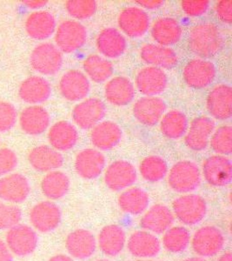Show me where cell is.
Segmentation results:
<instances>
[{"instance_id": "1", "label": "cell", "mask_w": 232, "mask_h": 261, "mask_svg": "<svg viewBox=\"0 0 232 261\" xmlns=\"http://www.w3.org/2000/svg\"><path fill=\"white\" fill-rule=\"evenodd\" d=\"M223 39L219 28L213 23L196 24L190 32L188 45L201 58H212L223 47Z\"/></svg>"}, {"instance_id": "2", "label": "cell", "mask_w": 232, "mask_h": 261, "mask_svg": "<svg viewBox=\"0 0 232 261\" xmlns=\"http://www.w3.org/2000/svg\"><path fill=\"white\" fill-rule=\"evenodd\" d=\"M174 216L185 226H194L201 222L207 213L205 199L197 194H185L172 203Z\"/></svg>"}, {"instance_id": "3", "label": "cell", "mask_w": 232, "mask_h": 261, "mask_svg": "<svg viewBox=\"0 0 232 261\" xmlns=\"http://www.w3.org/2000/svg\"><path fill=\"white\" fill-rule=\"evenodd\" d=\"M168 183L170 188L179 193H188L196 190L201 183L199 167L191 161L178 162L171 167Z\"/></svg>"}, {"instance_id": "4", "label": "cell", "mask_w": 232, "mask_h": 261, "mask_svg": "<svg viewBox=\"0 0 232 261\" xmlns=\"http://www.w3.org/2000/svg\"><path fill=\"white\" fill-rule=\"evenodd\" d=\"M86 40V28L77 21H63L55 34L57 49L65 54H72L83 47Z\"/></svg>"}, {"instance_id": "5", "label": "cell", "mask_w": 232, "mask_h": 261, "mask_svg": "<svg viewBox=\"0 0 232 261\" xmlns=\"http://www.w3.org/2000/svg\"><path fill=\"white\" fill-rule=\"evenodd\" d=\"M225 238L220 229L216 226H206L198 229L191 240V246L196 254L202 257L217 255L223 249Z\"/></svg>"}, {"instance_id": "6", "label": "cell", "mask_w": 232, "mask_h": 261, "mask_svg": "<svg viewBox=\"0 0 232 261\" xmlns=\"http://www.w3.org/2000/svg\"><path fill=\"white\" fill-rule=\"evenodd\" d=\"M30 62L32 67L41 74H56L62 66V54L53 44L42 43L33 49Z\"/></svg>"}, {"instance_id": "7", "label": "cell", "mask_w": 232, "mask_h": 261, "mask_svg": "<svg viewBox=\"0 0 232 261\" xmlns=\"http://www.w3.org/2000/svg\"><path fill=\"white\" fill-rule=\"evenodd\" d=\"M6 243L12 254L25 257L36 250L38 235L33 227L24 224H18L7 231Z\"/></svg>"}, {"instance_id": "8", "label": "cell", "mask_w": 232, "mask_h": 261, "mask_svg": "<svg viewBox=\"0 0 232 261\" xmlns=\"http://www.w3.org/2000/svg\"><path fill=\"white\" fill-rule=\"evenodd\" d=\"M62 214L60 207L51 201H42L34 205L30 212V221L37 231L47 233L57 228Z\"/></svg>"}, {"instance_id": "9", "label": "cell", "mask_w": 232, "mask_h": 261, "mask_svg": "<svg viewBox=\"0 0 232 261\" xmlns=\"http://www.w3.org/2000/svg\"><path fill=\"white\" fill-rule=\"evenodd\" d=\"M105 115V106L98 98H88L77 104L72 111L75 124L83 130L93 129Z\"/></svg>"}, {"instance_id": "10", "label": "cell", "mask_w": 232, "mask_h": 261, "mask_svg": "<svg viewBox=\"0 0 232 261\" xmlns=\"http://www.w3.org/2000/svg\"><path fill=\"white\" fill-rule=\"evenodd\" d=\"M185 83L195 89L210 86L216 77L214 65L208 60L196 59L188 62L183 71Z\"/></svg>"}, {"instance_id": "11", "label": "cell", "mask_w": 232, "mask_h": 261, "mask_svg": "<svg viewBox=\"0 0 232 261\" xmlns=\"http://www.w3.org/2000/svg\"><path fill=\"white\" fill-rule=\"evenodd\" d=\"M202 175L211 186H227L232 178L231 162L223 155H212L202 163Z\"/></svg>"}, {"instance_id": "12", "label": "cell", "mask_w": 232, "mask_h": 261, "mask_svg": "<svg viewBox=\"0 0 232 261\" xmlns=\"http://www.w3.org/2000/svg\"><path fill=\"white\" fill-rule=\"evenodd\" d=\"M136 168L128 161H118L108 166L104 182L110 190L119 192L131 187L137 181Z\"/></svg>"}, {"instance_id": "13", "label": "cell", "mask_w": 232, "mask_h": 261, "mask_svg": "<svg viewBox=\"0 0 232 261\" xmlns=\"http://www.w3.org/2000/svg\"><path fill=\"white\" fill-rule=\"evenodd\" d=\"M29 181L20 173H10L0 178V199L11 204H20L30 194Z\"/></svg>"}, {"instance_id": "14", "label": "cell", "mask_w": 232, "mask_h": 261, "mask_svg": "<svg viewBox=\"0 0 232 261\" xmlns=\"http://www.w3.org/2000/svg\"><path fill=\"white\" fill-rule=\"evenodd\" d=\"M123 33L130 38H140L146 34L150 27L147 12L138 7H128L123 10L118 19Z\"/></svg>"}, {"instance_id": "15", "label": "cell", "mask_w": 232, "mask_h": 261, "mask_svg": "<svg viewBox=\"0 0 232 261\" xmlns=\"http://www.w3.org/2000/svg\"><path fill=\"white\" fill-rule=\"evenodd\" d=\"M175 216L167 205L156 204L152 205L140 220V226L144 231L156 234H162L170 229Z\"/></svg>"}, {"instance_id": "16", "label": "cell", "mask_w": 232, "mask_h": 261, "mask_svg": "<svg viewBox=\"0 0 232 261\" xmlns=\"http://www.w3.org/2000/svg\"><path fill=\"white\" fill-rule=\"evenodd\" d=\"M206 107L210 114L218 120H226L232 114V90L228 85H218L209 93Z\"/></svg>"}, {"instance_id": "17", "label": "cell", "mask_w": 232, "mask_h": 261, "mask_svg": "<svg viewBox=\"0 0 232 261\" xmlns=\"http://www.w3.org/2000/svg\"><path fill=\"white\" fill-rule=\"evenodd\" d=\"M215 129V123L207 116H201L193 119L188 128L185 136L186 146L193 151L205 150Z\"/></svg>"}, {"instance_id": "18", "label": "cell", "mask_w": 232, "mask_h": 261, "mask_svg": "<svg viewBox=\"0 0 232 261\" xmlns=\"http://www.w3.org/2000/svg\"><path fill=\"white\" fill-rule=\"evenodd\" d=\"M90 82L83 72L71 70L63 75L60 81L61 95L69 101H79L90 92Z\"/></svg>"}, {"instance_id": "19", "label": "cell", "mask_w": 232, "mask_h": 261, "mask_svg": "<svg viewBox=\"0 0 232 261\" xmlns=\"http://www.w3.org/2000/svg\"><path fill=\"white\" fill-rule=\"evenodd\" d=\"M105 166V158L95 149H84L75 159V170L81 178L94 179L101 174Z\"/></svg>"}, {"instance_id": "20", "label": "cell", "mask_w": 232, "mask_h": 261, "mask_svg": "<svg viewBox=\"0 0 232 261\" xmlns=\"http://www.w3.org/2000/svg\"><path fill=\"white\" fill-rule=\"evenodd\" d=\"M66 247L69 254L73 258L86 259L95 252L97 241L92 231L77 229L66 238Z\"/></svg>"}, {"instance_id": "21", "label": "cell", "mask_w": 232, "mask_h": 261, "mask_svg": "<svg viewBox=\"0 0 232 261\" xmlns=\"http://www.w3.org/2000/svg\"><path fill=\"white\" fill-rule=\"evenodd\" d=\"M136 86L142 94L148 97H156L166 88V74L162 69L147 66L137 73Z\"/></svg>"}, {"instance_id": "22", "label": "cell", "mask_w": 232, "mask_h": 261, "mask_svg": "<svg viewBox=\"0 0 232 261\" xmlns=\"http://www.w3.org/2000/svg\"><path fill=\"white\" fill-rule=\"evenodd\" d=\"M166 106L163 99L158 97H143L133 106V114L143 125L153 126L157 125L163 117Z\"/></svg>"}, {"instance_id": "23", "label": "cell", "mask_w": 232, "mask_h": 261, "mask_svg": "<svg viewBox=\"0 0 232 261\" xmlns=\"http://www.w3.org/2000/svg\"><path fill=\"white\" fill-rule=\"evenodd\" d=\"M127 248L131 255L137 258H152L160 252L161 244L152 232L136 231L129 238Z\"/></svg>"}, {"instance_id": "24", "label": "cell", "mask_w": 232, "mask_h": 261, "mask_svg": "<svg viewBox=\"0 0 232 261\" xmlns=\"http://www.w3.org/2000/svg\"><path fill=\"white\" fill-rule=\"evenodd\" d=\"M50 115L45 108L32 106L24 108L19 116V125L24 133L38 136L45 133L50 125Z\"/></svg>"}, {"instance_id": "25", "label": "cell", "mask_w": 232, "mask_h": 261, "mask_svg": "<svg viewBox=\"0 0 232 261\" xmlns=\"http://www.w3.org/2000/svg\"><path fill=\"white\" fill-rule=\"evenodd\" d=\"M140 57L148 65L158 68L171 69L179 62V57L171 48L146 44L140 50Z\"/></svg>"}, {"instance_id": "26", "label": "cell", "mask_w": 232, "mask_h": 261, "mask_svg": "<svg viewBox=\"0 0 232 261\" xmlns=\"http://www.w3.org/2000/svg\"><path fill=\"white\" fill-rule=\"evenodd\" d=\"M25 30L31 38L44 40L56 30V19L51 12L38 11L31 13L25 21Z\"/></svg>"}, {"instance_id": "27", "label": "cell", "mask_w": 232, "mask_h": 261, "mask_svg": "<svg viewBox=\"0 0 232 261\" xmlns=\"http://www.w3.org/2000/svg\"><path fill=\"white\" fill-rule=\"evenodd\" d=\"M104 96L110 104L116 107L126 106L134 98V86L127 77H113L105 85Z\"/></svg>"}, {"instance_id": "28", "label": "cell", "mask_w": 232, "mask_h": 261, "mask_svg": "<svg viewBox=\"0 0 232 261\" xmlns=\"http://www.w3.org/2000/svg\"><path fill=\"white\" fill-rule=\"evenodd\" d=\"M28 161L34 169L41 172L59 169L64 163V159L60 151L48 146H39L33 148L28 155Z\"/></svg>"}, {"instance_id": "29", "label": "cell", "mask_w": 232, "mask_h": 261, "mask_svg": "<svg viewBox=\"0 0 232 261\" xmlns=\"http://www.w3.org/2000/svg\"><path fill=\"white\" fill-rule=\"evenodd\" d=\"M51 93L50 83L44 77L33 76L24 80L18 91L22 100L28 104L36 105L47 100Z\"/></svg>"}, {"instance_id": "30", "label": "cell", "mask_w": 232, "mask_h": 261, "mask_svg": "<svg viewBox=\"0 0 232 261\" xmlns=\"http://www.w3.org/2000/svg\"><path fill=\"white\" fill-rule=\"evenodd\" d=\"M122 139V130L114 122L98 123L91 132V140L93 146L103 151L113 148Z\"/></svg>"}, {"instance_id": "31", "label": "cell", "mask_w": 232, "mask_h": 261, "mask_svg": "<svg viewBox=\"0 0 232 261\" xmlns=\"http://www.w3.org/2000/svg\"><path fill=\"white\" fill-rule=\"evenodd\" d=\"M126 236L124 229L118 225H108L102 228L98 237L99 249L105 255L114 257L121 253L125 246Z\"/></svg>"}, {"instance_id": "32", "label": "cell", "mask_w": 232, "mask_h": 261, "mask_svg": "<svg viewBox=\"0 0 232 261\" xmlns=\"http://www.w3.org/2000/svg\"><path fill=\"white\" fill-rule=\"evenodd\" d=\"M126 39L115 28H106L99 33L96 40L98 51L109 59L121 56L126 49Z\"/></svg>"}, {"instance_id": "33", "label": "cell", "mask_w": 232, "mask_h": 261, "mask_svg": "<svg viewBox=\"0 0 232 261\" xmlns=\"http://www.w3.org/2000/svg\"><path fill=\"white\" fill-rule=\"evenodd\" d=\"M152 36L159 45H175L182 37V27L179 21L173 18H160L155 21L152 27Z\"/></svg>"}, {"instance_id": "34", "label": "cell", "mask_w": 232, "mask_h": 261, "mask_svg": "<svg viewBox=\"0 0 232 261\" xmlns=\"http://www.w3.org/2000/svg\"><path fill=\"white\" fill-rule=\"evenodd\" d=\"M77 139V129L71 123L64 120L55 123L48 133L49 142L57 151L71 150L76 145Z\"/></svg>"}, {"instance_id": "35", "label": "cell", "mask_w": 232, "mask_h": 261, "mask_svg": "<svg viewBox=\"0 0 232 261\" xmlns=\"http://www.w3.org/2000/svg\"><path fill=\"white\" fill-rule=\"evenodd\" d=\"M150 198L146 191L138 187H131L123 192L119 198V205L125 214L138 215L146 211Z\"/></svg>"}, {"instance_id": "36", "label": "cell", "mask_w": 232, "mask_h": 261, "mask_svg": "<svg viewBox=\"0 0 232 261\" xmlns=\"http://www.w3.org/2000/svg\"><path fill=\"white\" fill-rule=\"evenodd\" d=\"M70 184V178L65 172L51 171L42 179V193L51 200L62 199L68 193Z\"/></svg>"}, {"instance_id": "37", "label": "cell", "mask_w": 232, "mask_h": 261, "mask_svg": "<svg viewBox=\"0 0 232 261\" xmlns=\"http://www.w3.org/2000/svg\"><path fill=\"white\" fill-rule=\"evenodd\" d=\"M87 76L95 83L107 81L113 73V65L103 57L93 54L87 57L83 64Z\"/></svg>"}, {"instance_id": "38", "label": "cell", "mask_w": 232, "mask_h": 261, "mask_svg": "<svg viewBox=\"0 0 232 261\" xmlns=\"http://www.w3.org/2000/svg\"><path fill=\"white\" fill-rule=\"evenodd\" d=\"M187 127V118L180 111H170L161 119V132L169 139L176 140L184 136Z\"/></svg>"}, {"instance_id": "39", "label": "cell", "mask_w": 232, "mask_h": 261, "mask_svg": "<svg viewBox=\"0 0 232 261\" xmlns=\"http://www.w3.org/2000/svg\"><path fill=\"white\" fill-rule=\"evenodd\" d=\"M191 241V235L184 226H173L164 232L163 245L168 252L178 253L185 251Z\"/></svg>"}, {"instance_id": "40", "label": "cell", "mask_w": 232, "mask_h": 261, "mask_svg": "<svg viewBox=\"0 0 232 261\" xmlns=\"http://www.w3.org/2000/svg\"><path fill=\"white\" fill-rule=\"evenodd\" d=\"M168 171L167 163L158 156H149L140 163L139 172L146 181L158 182L164 178Z\"/></svg>"}, {"instance_id": "41", "label": "cell", "mask_w": 232, "mask_h": 261, "mask_svg": "<svg viewBox=\"0 0 232 261\" xmlns=\"http://www.w3.org/2000/svg\"><path fill=\"white\" fill-rule=\"evenodd\" d=\"M211 146L218 155H229L232 151V128L230 125H222L212 135Z\"/></svg>"}, {"instance_id": "42", "label": "cell", "mask_w": 232, "mask_h": 261, "mask_svg": "<svg viewBox=\"0 0 232 261\" xmlns=\"http://www.w3.org/2000/svg\"><path fill=\"white\" fill-rule=\"evenodd\" d=\"M66 11L77 19H87L93 17L97 11L94 0H69L66 3Z\"/></svg>"}, {"instance_id": "43", "label": "cell", "mask_w": 232, "mask_h": 261, "mask_svg": "<svg viewBox=\"0 0 232 261\" xmlns=\"http://www.w3.org/2000/svg\"><path fill=\"white\" fill-rule=\"evenodd\" d=\"M22 219V211L18 205L0 201V230H9L18 225Z\"/></svg>"}, {"instance_id": "44", "label": "cell", "mask_w": 232, "mask_h": 261, "mask_svg": "<svg viewBox=\"0 0 232 261\" xmlns=\"http://www.w3.org/2000/svg\"><path fill=\"white\" fill-rule=\"evenodd\" d=\"M18 113L15 107L9 102L0 101V132L11 130L17 122Z\"/></svg>"}, {"instance_id": "45", "label": "cell", "mask_w": 232, "mask_h": 261, "mask_svg": "<svg viewBox=\"0 0 232 261\" xmlns=\"http://www.w3.org/2000/svg\"><path fill=\"white\" fill-rule=\"evenodd\" d=\"M17 165L18 158L12 149H0V178L10 174Z\"/></svg>"}, {"instance_id": "46", "label": "cell", "mask_w": 232, "mask_h": 261, "mask_svg": "<svg viewBox=\"0 0 232 261\" xmlns=\"http://www.w3.org/2000/svg\"><path fill=\"white\" fill-rule=\"evenodd\" d=\"M182 9L190 17H198L206 13L210 6L208 0H184Z\"/></svg>"}, {"instance_id": "47", "label": "cell", "mask_w": 232, "mask_h": 261, "mask_svg": "<svg viewBox=\"0 0 232 261\" xmlns=\"http://www.w3.org/2000/svg\"><path fill=\"white\" fill-rule=\"evenodd\" d=\"M215 11L217 18L223 23L230 24L232 22L231 0H221L216 4Z\"/></svg>"}, {"instance_id": "48", "label": "cell", "mask_w": 232, "mask_h": 261, "mask_svg": "<svg viewBox=\"0 0 232 261\" xmlns=\"http://www.w3.org/2000/svg\"><path fill=\"white\" fill-rule=\"evenodd\" d=\"M136 2L139 6L148 10L157 9L161 6H163V4H164L162 0H140V1H136Z\"/></svg>"}, {"instance_id": "49", "label": "cell", "mask_w": 232, "mask_h": 261, "mask_svg": "<svg viewBox=\"0 0 232 261\" xmlns=\"http://www.w3.org/2000/svg\"><path fill=\"white\" fill-rule=\"evenodd\" d=\"M0 261H12V253L6 242L0 240Z\"/></svg>"}, {"instance_id": "50", "label": "cell", "mask_w": 232, "mask_h": 261, "mask_svg": "<svg viewBox=\"0 0 232 261\" xmlns=\"http://www.w3.org/2000/svg\"><path fill=\"white\" fill-rule=\"evenodd\" d=\"M23 3L28 8L36 10L45 6L48 3V1L46 0H27V1H24Z\"/></svg>"}, {"instance_id": "51", "label": "cell", "mask_w": 232, "mask_h": 261, "mask_svg": "<svg viewBox=\"0 0 232 261\" xmlns=\"http://www.w3.org/2000/svg\"><path fill=\"white\" fill-rule=\"evenodd\" d=\"M48 261H73V259L66 254H57L51 257Z\"/></svg>"}, {"instance_id": "52", "label": "cell", "mask_w": 232, "mask_h": 261, "mask_svg": "<svg viewBox=\"0 0 232 261\" xmlns=\"http://www.w3.org/2000/svg\"><path fill=\"white\" fill-rule=\"evenodd\" d=\"M217 261H232L231 252H226L223 253V255L220 256V258L217 259Z\"/></svg>"}, {"instance_id": "53", "label": "cell", "mask_w": 232, "mask_h": 261, "mask_svg": "<svg viewBox=\"0 0 232 261\" xmlns=\"http://www.w3.org/2000/svg\"><path fill=\"white\" fill-rule=\"evenodd\" d=\"M184 261H208L206 260V258H202V257H193V258H189Z\"/></svg>"}, {"instance_id": "54", "label": "cell", "mask_w": 232, "mask_h": 261, "mask_svg": "<svg viewBox=\"0 0 232 261\" xmlns=\"http://www.w3.org/2000/svg\"><path fill=\"white\" fill-rule=\"evenodd\" d=\"M136 261H152V260H149V259H143V258H142V259H138V260H136Z\"/></svg>"}, {"instance_id": "55", "label": "cell", "mask_w": 232, "mask_h": 261, "mask_svg": "<svg viewBox=\"0 0 232 261\" xmlns=\"http://www.w3.org/2000/svg\"><path fill=\"white\" fill-rule=\"evenodd\" d=\"M96 261H110V260H108V259H98V260H96Z\"/></svg>"}]
</instances>
